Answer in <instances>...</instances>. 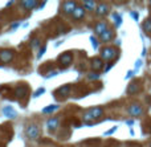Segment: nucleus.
<instances>
[{
  "mask_svg": "<svg viewBox=\"0 0 151 147\" xmlns=\"http://www.w3.org/2000/svg\"><path fill=\"white\" fill-rule=\"evenodd\" d=\"M102 115H104V110H102V108L96 106V108H91V109H89L88 111H85L83 115H82V119H83V122H86V123H91V122L99 119Z\"/></svg>",
  "mask_w": 151,
  "mask_h": 147,
  "instance_id": "f257e3e1",
  "label": "nucleus"
},
{
  "mask_svg": "<svg viewBox=\"0 0 151 147\" xmlns=\"http://www.w3.org/2000/svg\"><path fill=\"white\" fill-rule=\"evenodd\" d=\"M119 56V50L114 47H104L101 49V58L106 62V61H114Z\"/></svg>",
  "mask_w": 151,
  "mask_h": 147,
  "instance_id": "f03ea898",
  "label": "nucleus"
},
{
  "mask_svg": "<svg viewBox=\"0 0 151 147\" xmlns=\"http://www.w3.org/2000/svg\"><path fill=\"white\" fill-rule=\"evenodd\" d=\"M57 62H58V65H60L61 69H66L68 66L72 65V62H73V53H72L70 50L61 53L57 58Z\"/></svg>",
  "mask_w": 151,
  "mask_h": 147,
  "instance_id": "7ed1b4c3",
  "label": "nucleus"
},
{
  "mask_svg": "<svg viewBox=\"0 0 151 147\" xmlns=\"http://www.w3.org/2000/svg\"><path fill=\"white\" fill-rule=\"evenodd\" d=\"M29 93H31V90H29V86L27 84H20L15 87V94L19 100H25L29 95Z\"/></svg>",
  "mask_w": 151,
  "mask_h": 147,
  "instance_id": "20e7f679",
  "label": "nucleus"
},
{
  "mask_svg": "<svg viewBox=\"0 0 151 147\" xmlns=\"http://www.w3.org/2000/svg\"><path fill=\"white\" fill-rule=\"evenodd\" d=\"M40 134H41V133H40V129L37 125L31 123L25 127V135L29 138V139H32V141L37 139V138L40 137Z\"/></svg>",
  "mask_w": 151,
  "mask_h": 147,
  "instance_id": "39448f33",
  "label": "nucleus"
},
{
  "mask_svg": "<svg viewBox=\"0 0 151 147\" xmlns=\"http://www.w3.org/2000/svg\"><path fill=\"white\" fill-rule=\"evenodd\" d=\"M127 113L130 114L131 117H139L143 114V108H142L138 102H134L127 108Z\"/></svg>",
  "mask_w": 151,
  "mask_h": 147,
  "instance_id": "423d86ee",
  "label": "nucleus"
},
{
  "mask_svg": "<svg viewBox=\"0 0 151 147\" xmlns=\"http://www.w3.org/2000/svg\"><path fill=\"white\" fill-rule=\"evenodd\" d=\"M77 8V3L76 1H64L61 4V9L65 15H73L74 9Z\"/></svg>",
  "mask_w": 151,
  "mask_h": 147,
  "instance_id": "0eeeda50",
  "label": "nucleus"
},
{
  "mask_svg": "<svg viewBox=\"0 0 151 147\" xmlns=\"http://www.w3.org/2000/svg\"><path fill=\"white\" fill-rule=\"evenodd\" d=\"M13 60V50L11 49H1L0 50V61L3 64H8Z\"/></svg>",
  "mask_w": 151,
  "mask_h": 147,
  "instance_id": "6e6552de",
  "label": "nucleus"
},
{
  "mask_svg": "<svg viewBox=\"0 0 151 147\" xmlns=\"http://www.w3.org/2000/svg\"><path fill=\"white\" fill-rule=\"evenodd\" d=\"M105 61L102 60L101 57H93L90 61V68L93 69V72H99L104 69Z\"/></svg>",
  "mask_w": 151,
  "mask_h": 147,
  "instance_id": "1a4fd4ad",
  "label": "nucleus"
},
{
  "mask_svg": "<svg viewBox=\"0 0 151 147\" xmlns=\"http://www.w3.org/2000/svg\"><path fill=\"white\" fill-rule=\"evenodd\" d=\"M109 11H110V7L106 3H99V4H97L96 15L99 16V17H104V16H106L109 13Z\"/></svg>",
  "mask_w": 151,
  "mask_h": 147,
  "instance_id": "9d476101",
  "label": "nucleus"
},
{
  "mask_svg": "<svg viewBox=\"0 0 151 147\" xmlns=\"http://www.w3.org/2000/svg\"><path fill=\"white\" fill-rule=\"evenodd\" d=\"M114 40V31L113 29H106V31L104 32V33L99 36V41L104 42V44H106V42H110Z\"/></svg>",
  "mask_w": 151,
  "mask_h": 147,
  "instance_id": "9b49d317",
  "label": "nucleus"
},
{
  "mask_svg": "<svg viewBox=\"0 0 151 147\" xmlns=\"http://www.w3.org/2000/svg\"><path fill=\"white\" fill-rule=\"evenodd\" d=\"M141 89H142V85H141V82L139 81H134V82H131L130 85L127 86V94H130V95H134V94H138L139 92H141Z\"/></svg>",
  "mask_w": 151,
  "mask_h": 147,
  "instance_id": "f8f14e48",
  "label": "nucleus"
},
{
  "mask_svg": "<svg viewBox=\"0 0 151 147\" xmlns=\"http://www.w3.org/2000/svg\"><path fill=\"white\" fill-rule=\"evenodd\" d=\"M106 29H109V27H107V23L105 20H101V21H98V23L94 25V33L98 34V36H101V34L104 33Z\"/></svg>",
  "mask_w": 151,
  "mask_h": 147,
  "instance_id": "ddd939ff",
  "label": "nucleus"
},
{
  "mask_svg": "<svg viewBox=\"0 0 151 147\" xmlns=\"http://www.w3.org/2000/svg\"><path fill=\"white\" fill-rule=\"evenodd\" d=\"M3 114H4V117H7V118H9V119H15L16 117H17L16 110L11 105L4 106V108H3Z\"/></svg>",
  "mask_w": 151,
  "mask_h": 147,
  "instance_id": "4468645a",
  "label": "nucleus"
},
{
  "mask_svg": "<svg viewBox=\"0 0 151 147\" xmlns=\"http://www.w3.org/2000/svg\"><path fill=\"white\" fill-rule=\"evenodd\" d=\"M58 125H60V119H58L57 117H53V118H50V119L47 121V127L50 133L56 131V129L58 127Z\"/></svg>",
  "mask_w": 151,
  "mask_h": 147,
  "instance_id": "2eb2a0df",
  "label": "nucleus"
},
{
  "mask_svg": "<svg viewBox=\"0 0 151 147\" xmlns=\"http://www.w3.org/2000/svg\"><path fill=\"white\" fill-rule=\"evenodd\" d=\"M85 13H86V11L83 9L82 5H77V8L74 9L73 15H72V17H73V20H82V19L85 17Z\"/></svg>",
  "mask_w": 151,
  "mask_h": 147,
  "instance_id": "dca6fc26",
  "label": "nucleus"
},
{
  "mask_svg": "<svg viewBox=\"0 0 151 147\" xmlns=\"http://www.w3.org/2000/svg\"><path fill=\"white\" fill-rule=\"evenodd\" d=\"M82 7L85 11L93 12V11H96V8H97V3L93 1V0H85V1L82 3Z\"/></svg>",
  "mask_w": 151,
  "mask_h": 147,
  "instance_id": "f3484780",
  "label": "nucleus"
},
{
  "mask_svg": "<svg viewBox=\"0 0 151 147\" xmlns=\"http://www.w3.org/2000/svg\"><path fill=\"white\" fill-rule=\"evenodd\" d=\"M39 4V3L36 1V0H27V1H21V7L24 8V9H33V8H36V5Z\"/></svg>",
  "mask_w": 151,
  "mask_h": 147,
  "instance_id": "a211bd4d",
  "label": "nucleus"
},
{
  "mask_svg": "<svg viewBox=\"0 0 151 147\" xmlns=\"http://www.w3.org/2000/svg\"><path fill=\"white\" fill-rule=\"evenodd\" d=\"M58 109H60V105H58V103H56V105H49V106L42 109L41 113L42 114H53L56 110H58Z\"/></svg>",
  "mask_w": 151,
  "mask_h": 147,
  "instance_id": "6ab92c4d",
  "label": "nucleus"
},
{
  "mask_svg": "<svg viewBox=\"0 0 151 147\" xmlns=\"http://www.w3.org/2000/svg\"><path fill=\"white\" fill-rule=\"evenodd\" d=\"M70 89H72V85H64V86H61L56 93H60V94L64 95V98H65V97H68V95H69Z\"/></svg>",
  "mask_w": 151,
  "mask_h": 147,
  "instance_id": "aec40b11",
  "label": "nucleus"
},
{
  "mask_svg": "<svg viewBox=\"0 0 151 147\" xmlns=\"http://www.w3.org/2000/svg\"><path fill=\"white\" fill-rule=\"evenodd\" d=\"M111 20L114 21L115 28H118V27L122 24V16H121L118 12H114V13H111Z\"/></svg>",
  "mask_w": 151,
  "mask_h": 147,
  "instance_id": "412c9836",
  "label": "nucleus"
},
{
  "mask_svg": "<svg viewBox=\"0 0 151 147\" xmlns=\"http://www.w3.org/2000/svg\"><path fill=\"white\" fill-rule=\"evenodd\" d=\"M142 28H143V31L146 32V33H151V19H146V20L143 21V24H142Z\"/></svg>",
  "mask_w": 151,
  "mask_h": 147,
  "instance_id": "4be33fe9",
  "label": "nucleus"
},
{
  "mask_svg": "<svg viewBox=\"0 0 151 147\" xmlns=\"http://www.w3.org/2000/svg\"><path fill=\"white\" fill-rule=\"evenodd\" d=\"M45 93V87H39V89L36 90V92L32 94V97L33 98H37V97H40V95H42Z\"/></svg>",
  "mask_w": 151,
  "mask_h": 147,
  "instance_id": "5701e85b",
  "label": "nucleus"
},
{
  "mask_svg": "<svg viewBox=\"0 0 151 147\" xmlns=\"http://www.w3.org/2000/svg\"><path fill=\"white\" fill-rule=\"evenodd\" d=\"M40 44H41V41H40L39 39H33L31 42V48L32 49H37V48L40 47Z\"/></svg>",
  "mask_w": 151,
  "mask_h": 147,
  "instance_id": "b1692460",
  "label": "nucleus"
},
{
  "mask_svg": "<svg viewBox=\"0 0 151 147\" xmlns=\"http://www.w3.org/2000/svg\"><path fill=\"white\" fill-rule=\"evenodd\" d=\"M45 50H47V45H42V48H40L39 53H37V60H40V58L45 54Z\"/></svg>",
  "mask_w": 151,
  "mask_h": 147,
  "instance_id": "393cba45",
  "label": "nucleus"
},
{
  "mask_svg": "<svg viewBox=\"0 0 151 147\" xmlns=\"http://www.w3.org/2000/svg\"><path fill=\"white\" fill-rule=\"evenodd\" d=\"M90 42H91V45H93L94 49H97V48H98V40H97L94 36H90Z\"/></svg>",
  "mask_w": 151,
  "mask_h": 147,
  "instance_id": "a878e982",
  "label": "nucleus"
},
{
  "mask_svg": "<svg viewBox=\"0 0 151 147\" xmlns=\"http://www.w3.org/2000/svg\"><path fill=\"white\" fill-rule=\"evenodd\" d=\"M99 77L98 73H89L88 74V80H97Z\"/></svg>",
  "mask_w": 151,
  "mask_h": 147,
  "instance_id": "bb28decb",
  "label": "nucleus"
},
{
  "mask_svg": "<svg viewBox=\"0 0 151 147\" xmlns=\"http://www.w3.org/2000/svg\"><path fill=\"white\" fill-rule=\"evenodd\" d=\"M19 27H20V23H13V24H11L9 28H11V31H16Z\"/></svg>",
  "mask_w": 151,
  "mask_h": 147,
  "instance_id": "cd10ccee",
  "label": "nucleus"
},
{
  "mask_svg": "<svg viewBox=\"0 0 151 147\" xmlns=\"http://www.w3.org/2000/svg\"><path fill=\"white\" fill-rule=\"evenodd\" d=\"M131 16L134 17V20L135 21L139 20V15H138V12H135V11H131Z\"/></svg>",
  "mask_w": 151,
  "mask_h": 147,
  "instance_id": "c85d7f7f",
  "label": "nucleus"
},
{
  "mask_svg": "<svg viewBox=\"0 0 151 147\" xmlns=\"http://www.w3.org/2000/svg\"><path fill=\"white\" fill-rule=\"evenodd\" d=\"M115 130H117V126H114L113 129H110L109 131H106V133H105V135H110V134H113V133H114Z\"/></svg>",
  "mask_w": 151,
  "mask_h": 147,
  "instance_id": "c756f323",
  "label": "nucleus"
},
{
  "mask_svg": "<svg viewBox=\"0 0 151 147\" xmlns=\"http://www.w3.org/2000/svg\"><path fill=\"white\" fill-rule=\"evenodd\" d=\"M111 66H113V62H111V64H107V65L104 68V70H105V72H109L110 69H111Z\"/></svg>",
  "mask_w": 151,
  "mask_h": 147,
  "instance_id": "7c9ffc66",
  "label": "nucleus"
},
{
  "mask_svg": "<svg viewBox=\"0 0 151 147\" xmlns=\"http://www.w3.org/2000/svg\"><path fill=\"white\" fill-rule=\"evenodd\" d=\"M133 74H134V72H129V74H127V76H126V78H129V77H131V76H133Z\"/></svg>",
  "mask_w": 151,
  "mask_h": 147,
  "instance_id": "2f4dec72",
  "label": "nucleus"
},
{
  "mask_svg": "<svg viewBox=\"0 0 151 147\" xmlns=\"http://www.w3.org/2000/svg\"><path fill=\"white\" fill-rule=\"evenodd\" d=\"M126 123H127V125H129V126H131V125H133V123H134V121H133V119H131V121H127V122H126Z\"/></svg>",
  "mask_w": 151,
  "mask_h": 147,
  "instance_id": "473e14b6",
  "label": "nucleus"
},
{
  "mask_svg": "<svg viewBox=\"0 0 151 147\" xmlns=\"http://www.w3.org/2000/svg\"><path fill=\"white\" fill-rule=\"evenodd\" d=\"M150 5H151V1H150Z\"/></svg>",
  "mask_w": 151,
  "mask_h": 147,
  "instance_id": "72a5a7b5",
  "label": "nucleus"
},
{
  "mask_svg": "<svg viewBox=\"0 0 151 147\" xmlns=\"http://www.w3.org/2000/svg\"><path fill=\"white\" fill-rule=\"evenodd\" d=\"M150 147H151V143H150Z\"/></svg>",
  "mask_w": 151,
  "mask_h": 147,
  "instance_id": "f704fd0d",
  "label": "nucleus"
}]
</instances>
